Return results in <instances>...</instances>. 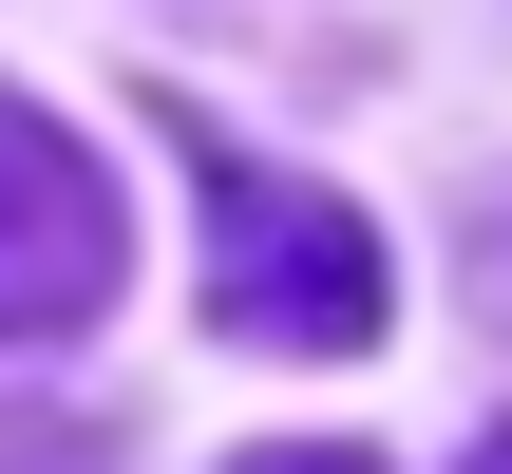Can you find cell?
<instances>
[{"mask_svg":"<svg viewBox=\"0 0 512 474\" xmlns=\"http://www.w3.org/2000/svg\"><path fill=\"white\" fill-rule=\"evenodd\" d=\"M247 474H380V456H342V437H304V456H247Z\"/></svg>","mask_w":512,"mask_h":474,"instance_id":"obj_4","label":"cell"},{"mask_svg":"<svg viewBox=\"0 0 512 474\" xmlns=\"http://www.w3.org/2000/svg\"><path fill=\"white\" fill-rule=\"evenodd\" d=\"M95 304H114V190L38 95H0V342H76Z\"/></svg>","mask_w":512,"mask_h":474,"instance_id":"obj_2","label":"cell"},{"mask_svg":"<svg viewBox=\"0 0 512 474\" xmlns=\"http://www.w3.org/2000/svg\"><path fill=\"white\" fill-rule=\"evenodd\" d=\"M190 190H209V323L228 342H285V361H361L399 323L380 285V228L304 171H247L228 133H190Z\"/></svg>","mask_w":512,"mask_h":474,"instance_id":"obj_1","label":"cell"},{"mask_svg":"<svg viewBox=\"0 0 512 474\" xmlns=\"http://www.w3.org/2000/svg\"><path fill=\"white\" fill-rule=\"evenodd\" d=\"M0 474H114L95 418H0Z\"/></svg>","mask_w":512,"mask_h":474,"instance_id":"obj_3","label":"cell"},{"mask_svg":"<svg viewBox=\"0 0 512 474\" xmlns=\"http://www.w3.org/2000/svg\"><path fill=\"white\" fill-rule=\"evenodd\" d=\"M494 323H512V209H494Z\"/></svg>","mask_w":512,"mask_h":474,"instance_id":"obj_5","label":"cell"},{"mask_svg":"<svg viewBox=\"0 0 512 474\" xmlns=\"http://www.w3.org/2000/svg\"><path fill=\"white\" fill-rule=\"evenodd\" d=\"M475 474H512V437H494V456H475Z\"/></svg>","mask_w":512,"mask_h":474,"instance_id":"obj_6","label":"cell"}]
</instances>
